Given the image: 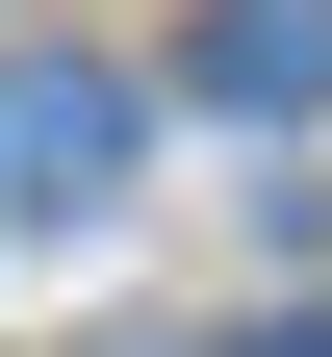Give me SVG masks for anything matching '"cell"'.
Masks as SVG:
<instances>
[{"mask_svg":"<svg viewBox=\"0 0 332 357\" xmlns=\"http://www.w3.org/2000/svg\"><path fill=\"white\" fill-rule=\"evenodd\" d=\"M128 128L154 102H128L103 52H0V230H77V204L128 178Z\"/></svg>","mask_w":332,"mask_h":357,"instance_id":"6da1fadb","label":"cell"},{"mask_svg":"<svg viewBox=\"0 0 332 357\" xmlns=\"http://www.w3.org/2000/svg\"><path fill=\"white\" fill-rule=\"evenodd\" d=\"M205 102L307 128V102H332V0H205Z\"/></svg>","mask_w":332,"mask_h":357,"instance_id":"7a4b0ae2","label":"cell"}]
</instances>
